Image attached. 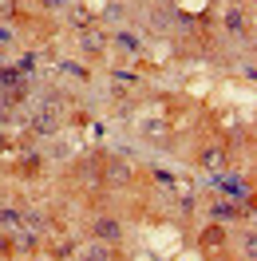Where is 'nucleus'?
Here are the masks:
<instances>
[{
  "label": "nucleus",
  "instance_id": "39448f33",
  "mask_svg": "<svg viewBox=\"0 0 257 261\" xmlns=\"http://www.w3.org/2000/svg\"><path fill=\"white\" fill-rule=\"evenodd\" d=\"M229 214H234L229 202H214V218H229Z\"/></svg>",
  "mask_w": 257,
  "mask_h": 261
},
{
  "label": "nucleus",
  "instance_id": "f257e3e1",
  "mask_svg": "<svg viewBox=\"0 0 257 261\" xmlns=\"http://www.w3.org/2000/svg\"><path fill=\"white\" fill-rule=\"evenodd\" d=\"M56 123H60V119H56V103H44V107L32 115V130H36V135H52Z\"/></svg>",
  "mask_w": 257,
  "mask_h": 261
},
{
  "label": "nucleus",
  "instance_id": "0eeeda50",
  "mask_svg": "<svg viewBox=\"0 0 257 261\" xmlns=\"http://www.w3.org/2000/svg\"><path fill=\"white\" fill-rule=\"evenodd\" d=\"M0 143H4V139H0Z\"/></svg>",
  "mask_w": 257,
  "mask_h": 261
},
{
  "label": "nucleus",
  "instance_id": "f03ea898",
  "mask_svg": "<svg viewBox=\"0 0 257 261\" xmlns=\"http://www.w3.org/2000/svg\"><path fill=\"white\" fill-rule=\"evenodd\" d=\"M91 233L103 238V242H119V238H123V226H119L115 218H99L95 226H91Z\"/></svg>",
  "mask_w": 257,
  "mask_h": 261
},
{
  "label": "nucleus",
  "instance_id": "7ed1b4c3",
  "mask_svg": "<svg viewBox=\"0 0 257 261\" xmlns=\"http://www.w3.org/2000/svg\"><path fill=\"white\" fill-rule=\"evenodd\" d=\"M20 226H24L20 210H0V229H20Z\"/></svg>",
  "mask_w": 257,
  "mask_h": 261
},
{
  "label": "nucleus",
  "instance_id": "423d86ee",
  "mask_svg": "<svg viewBox=\"0 0 257 261\" xmlns=\"http://www.w3.org/2000/svg\"><path fill=\"white\" fill-rule=\"evenodd\" d=\"M44 4H48V8H64V0H44Z\"/></svg>",
  "mask_w": 257,
  "mask_h": 261
},
{
  "label": "nucleus",
  "instance_id": "20e7f679",
  "mask_svg": "<svg viewBox=\"0 0 257 261\" xmlns=\"http://www.w3.org/2000/svg\"><path fill=\"white\" fill-rule=\"evenodd\" d=\"M225 20H229V32H234V36H245V20H241V12H238V8H234V12H229Z\"/></svg>",
  "mask_w": 257,
  "mask_h": 261
}]
</instances>
